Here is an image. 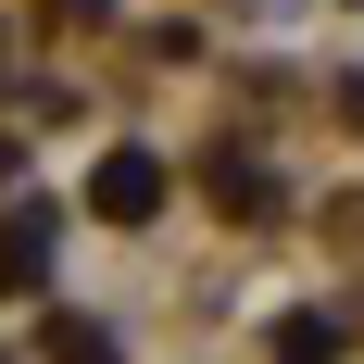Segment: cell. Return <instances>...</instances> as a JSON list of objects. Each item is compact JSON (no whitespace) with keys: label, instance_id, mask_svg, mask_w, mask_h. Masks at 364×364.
Returning <instances> with one entry per match:
<instances>
[{"label":"cell","instance_id":"3","mask_svg":"<svg viewBox=\"0 0 364 364\" xmlns=\"http://www.w3.org/2000/svg\"><path fill=\"white\" fill-rule=\"evenodd\" d=\"M50 352H63V364H113V339H88V327H63Z\"/></svg>","mask_w":364,"mask_h":364},{"label":"cell","instance_id":"2","mask_svg":"<svg viewBox=\"0 0 364 364\" xmlns=\"http://www.w3.org/2000/svg\"><path fill=\"white\" fill-rule=\"evenodd\" d=\"M38 264H50V226H38V214H13V239H0V277H38Z\"/></svg>","mask_w":364,"mask_h":364},{"label":"cell","instance_id":"1","mask_svg":"<svg viewBox=\"0 0 364 364\" xmlns=\"http://www.w3.org/2000/svg\"><path fill=\"white\" fill-rule=\"evenodd\" d=\"M151 201H164V176H151L139 151H113L101 164V214H151Z\"/></svg>","mask_w":364,"mask_h":364}]
</instances>
